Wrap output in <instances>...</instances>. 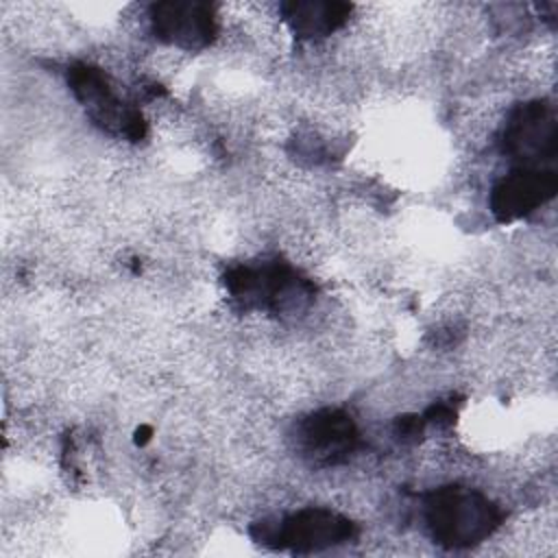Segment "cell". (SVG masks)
Segmentation results:
<instances>
[{"label": "cell", "instance_id": "5", "mask_svg": "<svg viewBox=\"0 0 558 558\" xmlns=\"http://www.w3.org/2000/svg\"><path fill=\"white\" fill-rule=\"evenodd\" d=\"M351 536H353L351 521L323 508H310L286 519L279 541L296 549H318L333 543H342Z\"/></svg>", "mask_w": 558, "mask_h": 558}, {"label": "cell", "instance_id": "2", "mask_svg": "<svg viewBox=\"0 0 558 558\" xmlns=\"http://www.w3.org/2000/svg\"><path fill=\"white\" fill-rule=\"evenodd\" d=\"M504 150L514 159H551L556 150L554 111L545 102H527L517 109L504 133Z\"/></svg>", "mask_w": 558, "mask_h": 558}, {"label": "cell", "instance_id": "3", "mask_svg": "<svg viewBox=\"0 0 558 558\" xmlns=\"http://www.w3.org/2000/svg\"><path fill=\"white\" fill-rule=\"evenodd\" d=\"M554 192H556V177L551 170L525 168V170L510 172L493 187L490 207H493V214L506 222L534 211L545 201H549Z\"/></svg>", "mask_w": 558, "mask_h": 558}, {"label": "cell", "instance_id": "4", "mask_svg": "<svg viewBox=\"0 0 558 558\" xmlns=\"http://www.w3.org/2000/svg\"><path fill=\"white\" fill-rule=\"evenodd\" d=\"M153 26L161 39L187 48L207 44L216 31L211 7L190 2H163L153 7Z\"/></svg>", "mask_w": 558, "mask_h": 558}, {"label": "cell", "instance_id": "1", "mask_svg": "<svg viewBox=\"0 0 558 558\" xmlns=\"http://www.w3.org/2000/svg\"><path fill=\"white\" fill-rule=\"evenodd\" d=\"M495 506L464 488H440L427 504V523L438 543L469 545L484 541L497 527Z\"/></svg>", "mask_w": 558, "mask_h": 558}, {"label": "cell", "instance_id": "6", "mask_svg": "<svg viewBox=\"0 0 558 558\" xmlns=\"http://www.w3.org/2000/svg\"><path fill=\"white\" fill-rule=\"evenodd\" d=\"M347 4H320V2H296L288 7V22L303 37L325 35L340 26L349 15Z\"/></svg>", "mask_w": 558, "mask_h": 558}]
</instances>
